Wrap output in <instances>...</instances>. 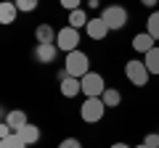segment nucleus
<instances>
[{
	"label": "nucleus",
	"instance_id": "nucleus-1",
	"mask_svg": "<svg viewBox=\"0 0 159 148\" xmlns=\"http://www.w3.org/2000/svg\"><path fill=\"white\" fill-rule=\"evenodd\" d=\"M64 69L69 72V77H77V80H82L85 74H90V58H88L85 50H72L66 53V58H64Z\"/></svg>",
	"mask_w": 159,
	"mask_h": 148
},
{
	"label": "nucleus",
	"instance_id": "nucleus-2",
	"mask_svg": "<svg viewBox=\"0 0 159 148\" xmlns=\"http://www.w3.org/2000/svg\"><path fill=\"white\" fill-rule=\"evenodd\" d=\"M103 114H106V103H103L101 98H85L82 106H80V116H82L85 124H96V122H101Z\"/></svg>",
	"mask_w": 159,
	"mask_h": 148
},
{
	"label": "nucleus",
	"instance_id": "nucleus-3",
	"mask_svg": "<svg viewBox=\"0 0 159 148\" xmlns=\"http://www.w3.org/2000/svg\"><path fill=\"white\" fill-rule=\"evenodd\" d=\"M101 19L106 21V27L111 32H119V29L127 27V8L125 6H106L101 11Z\"/></svg>",
	"mask_w": 159,
	"mask_h": 148
},
{
	"label": "nucleus",
	"instance_id": "nucleus-4",
	"mask_svg": "<svg viewBox=\"0 0 159 148\" xmlns=\"http://www.w3.org/2000/svg\"><path fill=\"white\" fill-rule=\"evenodd\" d=\"M125 77L130 80V85H135V87H146L148 85V77H151V72L146 69V63L143 61H127L125 63Z\"/></svg>",
	"mask_w": 159,
	"mask_h": 148
},
{
	"label": "nucleus",
	"instance_id": "nucleus-5",
	"mask_svg": "<svg viewBox=\"0 0 159 148\" xmlns=\"http://www.w3.org/2000/svg\"><path fill=\"white\" fill-rule=\"evenodd\" d=\"M56 45H58V50H64V53H72V50H77L80 48V29H74V27H64V29H58V34H56Z\"/></svg>",
	"mask_w": 159,
	"mask_h": 148
},
{
	"label": "nucleus",
	"instance_id": "nucleus-6",
	"mask_svg": "<svg viewBox=\"0 0 159 148\" xmlns=\"http://www.w3.org/2000/svg\"><path fill=\"white\" fill-rule=\"evenodd\" d=\"M82 93H85V98H101L103 90H106V82H103V77L98 72H90L82 77Z\"/></svg>",
	"mask_w": 159,
	"mask_h": 148
},
{
	"label": "nucleus",
	"instance_id": "nucleus-7",
	"mask_svg": "<svg viewBox=\"0 0 159 148\" xmlns=\"http://www.w3.org/2000/svg\"><path fill=\"white\" fill-rule=\"evenodd\" d=\"M32 56H34L37 63H53L56 56H58V45L56 42H37L34 50H32Z\"/></svg>",
	"mask_w": 159,
	"mask_h": 148
},
{
	"label": "nucleus",
	"instance_id": "nucleus-8",
	"mask_svg": "<svg viewBox=\"0 0 159 148\" xmlns=\"http://www.w3.org/2000/svg\"><path fill=\"white\" fill-rule=\"evenodd\" d=\"M85 32H88V37H90V40H96V42H101L103 37H106L109 32H111V29L106 27V21H103L101 16L98 19H90V21H88V27H85Z\"/></svg>",
	"mask_w": 159,
	"mask_h": 148
},
{
	"label": "nucleus",
	"instance_id": "nucleus-9",
	"mask_svg": "<svg viewBox=\"0 0 159 148\" xmlns=\"http://www.w3.org/2000/svg\"><path fill=\"white\" fill-rule=\"evenodd\" d=\"M151 48H157V40H154L148 32H141V34L133 37V50H135V53H143V56H146Z\"/></svg>",
	"mask_w": 159,
	"mask_h": 148
},
{
	"label": "nucleus",
	"instance_id": "nucleus-10",
	"mask_svg": "<svg viewBox=\"0 0 159 148\" xmlns=\"http://www.w3.org/2000/svg\"><path fill=\"white\" fill-rule=\"evenodd\" d=\"M6 124H11V127H13V132H19L21 127H27V124H29V116L24 114L21 108H11V111H6Z\"/></svg>",
	"mask_w": 159,
	"mask_h": 148
},
{
	"label": "nucleus",
	"instance_id": "nucleus-11",
	"mask_svg": "<svg viewBox=\"0 0 159 148\" xmlns=\"http://www.w3.org/2000/svg\"><path fill=\"white\" fill-rule=\"evenodd\" d=\"M58 90H61L64 98H74V95H80V93H82V82H80L77 77H66V80L58 82Z\"/></svg>",
	"mask_w": 159,
	"mask_h": 148
},
{
	"label": "nucleus",
	"instance_id": "nucleus-12",
	"mask_svg": "<svg viewBox=\"0 0 159 148\" xmlns=\"http://www.w3.org/2000/svg\"><path fill=\"white\" fill-rule=\"evenodd\" d=\"M16 135L21 137V140L27 143V146H34V143H37L40 137H43V132H40V127H37V124H32V122H29V124H27V127H21V130H19Z\"/></svg>",
	"mask_w": 159,
	"mask_h": 148
},
{
	"label": "nucleus",
	"instance_id": "nucleus-13",
	"mask_svg": "<svg viewBox=\"0 0 159 148\" xmlns=\"http://www.w3.org/2000/svg\"><path fill=\"white\" fill-rule=\"evenodd\" d=\"M16 16H19V8H16V3H0V24H13L16 21Z\"/></svg>",
	"mask_w": 159,
	"mask_h": 148
},
{
	"label": "nucleus",
	"instance_id": "nucleus-14",
	"mask_svg": "<svg viewBox=\"0 0 159 148\" xmlns=\"http://www.w3.org/2000/svg\"><path fill=\"white\" fill-rule=\"evenodd\" d=\"M56 29L51 27V24H40L37 29H34V40L37 42H56Z\"/></svg>",
	"mask_w": 159,
	"mask_h": 148
},
{
	"label": "nucleus",
	"instance_id": "nucleus-15",
	"mask_svg": "<svg viewBox=\"0 0 159 148\" xmlns=\"http://www.w3.org/2000/svg\"><path fill=\"white\" fill-rule=\"evenodd\" d=\"M101 101L106 103V108H117L119 103H122V93L114 90V87H106V90H103V95H101Z\"/></svg>",
	"mask_w": 159,
	"mask_h": 148
},
{
	"label": "nucleus",
	"instance_id": "nucleus-16",
	"mask_svg": "<svg viewBox=\"0 0 159 148\" xmlns=\"http://www.w3.org/2000/svg\"><path fill=\"white\" fill-rule=\"evenodd\" d=\"M88 21H90V19H88V13L82 11V8H77V11L69 13V27H74V29H85Z\"/></svg>",
	"mask_w": 159,
	"mask_h": 148
},
{
	"label": "nucleus",
	"instance_id": "nucleus-17",
	"mask_svg": "<svg viewBox=\"0 0 159 148\" xmlns=\"http://www.w3.org/2000/svg\"><path fill=\"white\" fill-rule=\"evenodd\" d=\"M143 63H146V69H148L151 74H159V45L151 48V50L143 56Z\"/></svg>",
	"mask_w": 159,
	"mask_h": 148
},
{
	"label": "nucleus",
	"instance_id": "nucleus-18",
	"mask_svg": "<svg viewBox=\"0 0 159 148\" xmlns=\"http://www.w3.org/2000/svg\"><path fill=\"white\" fill-rule=\"evenodd\" d=\"M146 32L159 42V11H151V16H148V21H146Z\"/></svg>",
	"mask_w": 159,
	"mask_h": 148
},
{
	"label": "nucleus",
	"instance_id": "nucleus-19",
	"mask_svg": "<svg viewBox=\"0 0 159 148\" xmlns=\"http://www.w3.org/2000/svg\"><path fill=\"white\" fill-rule=\"evenodd\" d=\"M0 148H27V143H24L21 137L13 132V135H8V137H3V140H0Z\"/></svg>",
	"mask_w": 159,
	"mask_h": 148
},
{
	"label": "nucleus",
	"instance_id": "nucleus-20",
	"mask_svg": "<svg viewBox=\"0 0 159 148\" xmlns=\"http://www.w3.org/2000/svg\"><path fill=\"white\" fill-rule=\"evenodd\" d=\"M37 3L40 0H16V8H19V13H32V11H37Z\"/></svg>",
	"mask_w": 159,
	"mask_h": 148
},
{
	"label": "nucleus",
	"instance_id": "nucleus-21",
	"mask_svg": "<svg viewBox=\"0 0 159 148\" xmlns=\"http://www.w3.org/2000/svg\"><path fill=\"white\" fill-rule=\"evenodd\" d=\"M58 148H82V143H80L77 137H64V140L58 143Z\"/></svg>",
	"mask_w": 159,
	"mask_h": 148
},
{
	"label": "nucleus",
	"instance_id": "nucleus-22",
	"mask_svg": "<svg viewBox=\"0 0 159 148\" xmlns=\"http://www.w3.org/2000/svg\"><path fill=\"white\" fill-rule=\"evenodd\" d=\"M143 143H146L148 148H159V132H148V135L143 137Z\"/></svg>",
	"mask_w": 159,
	"mask_h": 148
},
{
	"label": "nucleus",
	"instance_id": "nucleus-23",
	"mask_svg": "<svg viewBox=\"0 0 159 148\" xmlns=\"http://www.w3.org/2000/svg\"><path fill=\"white\" fill-rule=\"evenodd\" d=\"M58 3H61V8H66L69 13H72V11H77V8H82V6H80L82 0H58Z\"/></svg>",
	"mask_w": 159,
	"mask_h": 148
},
{
	"label": "nucleus",
	"instance_id": "nucleus-24",
	"mask_svg": "<svg viewBox=\"0 0 159 148\" xmlns=\"http://www.w3.org/2000/svg\"><path fill=\"white\" fill-rule=\"evenodd\" d=\"M157 3H159V0H141V6H146V8H154Z\"/></svg>",
	"mask_w": 159,
	"mask_h": 148
},
{
	"label": "nucleus",
	"instance_id": "nucleus-25",
	"mask_svg": "<svg viewBox=\"0 0 159 148\" xmlns=\"http://www.w3.org/2000/svg\"><path fill=\"white\" fill-rule=\"evenodd\" d=\"M109 148H133V146H127V143H111Z\"/></svg>",
	"mask_w": 159,
	"mask_h": 148
},
{
	"label": "nucleus",
	"instance_id": "nucleus-26",
	"mask_svg": "<svg viewBox=\"0 0 159 148\" xmlns=\"http://www.w3.org/2000/svg\"><path fill=\"white\" fill-rule=\"evenodd\" d=\"M133 148H148V146H146V143H141V146H133Z\"/></svg>",
	"mask_w": 159,
	"mask_h": 148
},
{
	"label": "nucleus",
	"instance_id": "nucleus-27",
	"mask_svg": "<svg viewBox=\"0 0 159 148\" xmlns=\"http://www.w3.org/2000/svg\"><path fill=\"white\" fill-rule=\"evenodd\" d=\"M3 3H16V0H3Z\"/></svg>",
	"mask_w": 159,
	"mask_h": 148
}]
</instances>
